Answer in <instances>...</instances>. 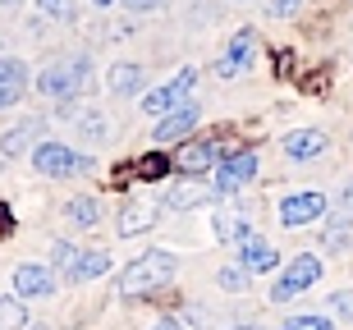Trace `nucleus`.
Here are the masks:
<instances>
[{
	"label": "nucleus",
	"instance_id": "31",
	"mask_svg": "<svg viewBox=\"0 0 353 330\" xmlns=\"http://www.w3.org/2000/svg\"><path fill=\"white\" fill-rule=\"evenodd\" d=\"M330 303H335V312H344V317H353V293H349V289H344V293H335Z\"/></svg>",
	"mask_w": 353,
	"mask_h": 330
},
{
	"label": "nucleus",
	"instance_id": "27",
	"mask_svg": "<svg viewBox=\"0 0 353 330\" xmlns=\"http://www.w3.org/2000/svg\"><path fill=\"white\" fill-rule=\"evenodd\" d=\"M74 262H79L74 243H55V266H60V271H74Z\"/></svg>",
	"mask_w": 353,
	"mask_h": 330
},
{
	"label": "nucleus",
	"instance_id": "30",
	"mask_svg": "<svg viewBox=\"0 0 353 330\" xmlns=\"http://www.w3.org/2000/svg\"><path fill=\"white\" fill-rule=\"evenodd\" d=\"M165 0H124V10H133V14H147V10H161Z\"/></svg>",
	"mask_w": 353,
	"mask_h": 330
},
{
	"label": "nucleus",
	"instance_id": "10",
	"mask_svg": "<svg viewBox=\"0 0 353 330\" xmlns=\"http://www.w3.org/2000/svg\"><path fill=\"white\" fill-rule=\"evenodd\" d=\"M23 92H28V69H23V60H0V110H10V106H19L23 101Z\"/></svg>",
	"mask_w": 353,
	"mask_h": 330
},
{
	"label": "nucleus",
	"instance_id": "12",
	"mask_svg": "<svg viewBox=\"0 0 353 330\" xmlns=\"http://www.w3.org/2000/svg\"><path fill=\"white\" fill-rule=\"evenodd\" d=\"M14 289L23 293V298H51L55 276L46 271V266H19V271H14Z\"/></svg>",
	"mask_w": 353,
	"mask_h": 330
},
{
	"label": "nucleus",
	"instance_id": "14",
	"mask_svg": "<svg viewBox=\"0 0 353 330\" xmlns=\"http://www.w3.org/2000/svg\"><path fill=\"white\" fill-rule=\"evenodd\" d=\"M239 262H243V271H271L275 266V248L248 229V234L239 238Z\"/></svg>",
	"mask_w": 353,
	"mask_h": 330
},
{
	"label": "nucleus",
	"instance_id": "22",
	"mask_svg": "<svg viewBox=\"0 0 353 330\" xmlns=\"http://www.w3.org/2000/svg\"><path fill=\"white\" fill-rule=\"evenodd\" d=\"M28 326V312L19 298H0V330H23Z\"/></svg>",
	"mask_w": 353,
	"mask_h": 330
},
{
	"label": "nucleus",
	"instance_id": "23",
	"mask_svg": "<svg viewBox=\"0 0 353 330\" xmlns=\"http://www.w3.org/2000/svg\"><path fill=\"white\" fill-rule=\"evenodd\" d=\"M216 234H221L225 243H239V238L248 234V225H243V216H234V212H225V216H216Z\"/></svg>",
	"mask_w": 353,
	"mask_h": 330
},
{
	"label": "nucleus",
	"instance_id": "36",
	"mask_svg": "<svg viewBox=\"0 0 353 330\" xmlns=\"http://www.w3.org/2000/svg\"><path fill=\"white\" fill-rule=\"evenodd\" d=\"M0 5H14V0H0Z\"/></svg>",
	"mask_w": 353,
	"mask_h": 330
},
{
	"label": "nucleus",
	"instance_id": "25",
	"mask_svg": "<svg viewBox=\"0 0 353 330\" xmlns=\"http://www.w3.org/2000/svg\"><path fill=\"white\" fill-rule=\"evenodd\" d=\"M221 285H225V289H248V271H243V266H225Z\"/></svg>",
	"mask_w": 353,
	"mask_h": 330
},
{
	"label": "nucleus",
	"instance_id": "32",
	"mask_svg": "<svg viewBox=\"0 0 353 330\" xmlns=\"http://www.w3.org/2000/svg\"><path fill=\"white\" fill-rule=\"evenodd\" d=\"M83 133H88V138H101V133H105V124H101L97 115H92V119H83Z\"/></svg>",
	"mask_w": 353,
	"mask_h": 330
},
{
	"label": "nucleus",
	"instance_id": "34",
	"mask_svg": "<svg viewBox=\"0 0 353 330\" xmlns=\"http://www.w3.org/2000/svg\"><path fill=\"white\" fill-rule=\"evenodd\" d=\"M239 330H262V326H239Z\"/></svg>",
	"mask_w": 353,
	"mask_h": 330
},
{
	"label": "nucleus",
	"instance_id": "3",
	"mask_svg": "<svg viewBox=\"0 0 353 330\" xmlns=\"http://www.w3.org/2000/svg\"><path fill=\"white\" fill-rule=\"evenodd\" d=\"M316 276H321V262H316L312 252L294 257V262L280 271V280L271 285V303H289V298H299L307 285H316Z\"/></svg>",
	"mask_w": 353,
	"mask_h": 330
},
{
	"label": "nucleus",
	"instance_id": "8",
	"mask_svg": "<svg viewBox=\"0 0 353 330\" xmlns=\"http://www.w3.org/2000/svg\"><path fill=\"white\" fill-rule=\"evenodd\" d=\"M197 119H202V106H193V101L174 106V115L157 119V143H179V138H188V133L197 129Z\"/></svg>",
	"mask_w": 353,
	"mask_h": 330
},
{
	"label": "nucleus",
	"instance_id": "5",
	"mask_svg": "<svg viewBox=\"0 0 353 330\" xmlns=\"http://www.w3.org/2000/svg\"><path fill=\"white\" fill-rule=\"evenodd\" d=\"M252 174H257V156H252V152H225L221 165H216V184L211 188H216V198H221V193H239Z\"/></svg>",
	"mask_w": 353,
	"mask_h": 330
},
{
	"label": "nucleus",
	"instance_id": "26",
	"mask_svg": "<svg viewBox=\"0 0 353 330\" xmlns=\"http://www.w3.org/2000/svg\"><path fill=\"white\" fill-rule=\"evenodd\" d=\"M285 330H330V321L326 317H289Z\"/></svg>",
	"mask_w": 353,
	"mask_h": 330
},
{
	"label": "nucleus",
	"instance_id": "18",
	"mask_svg": "<svg viewBox=\"0 0 353 330\" xmlns=\"http://www.w3.org/2000/svg\"><path fill=\"white\" fill-rule=\"evenodd\" d=\"M207 198H216L211 184H179L170 193V212H188V207H197V202H207Z\"/></svg>",
	"mask_w": 353,
	"mask_h": 330
},
{
	"label": "nucleus",
	"instance_id": "28",
	"mask_svg": "<svg viewBox=\"0 0 353 330\" xmlns=\"http://www.w3.org/2000/svg\"><path fill=\"white\" fill-rule=\"evenodd\" d=\"M303 0H271V19H289V14H299Z\"/></svg>",
	"mask_w": 353,
	"mask_h": 330
},
{
	"label": "nucleus",
	"instance_id": "33",
	"mask_svg": "<svg viewBox=\"0 0 353 330\" xmlns=\"http://www.w3.org/2000/svg\"><path fill=\"white\" fill-rule=\"evenodd\" d=\"M152 330H179V321H157Z\"/></svg>",
	"mask_w": 353,
	"mask_h": 330
},
{
	"label": "nucleus",
	"instance_id": "29",
	"mask_svg": "<svg viewBox=\"0 0 353 330\" xmlns=\"http://www.w3.org/2000/svg\"><path fill=\"white\" fill-rule=\"evenodd\" d=\"M41 14H55V19H69V0H37Z\"/></svg>",
	"mask_w": 353,
	"mask_h": 330
},
{
	"label": "nucleus",
	"instance_id": "9",
	"mask_svg": "<svg viewBox=\"0 0 353 330\" xmlns=\"http://www.w3.org/2000/svg\"><path fill=\"white\" fill-rule=\"evenodd\" d=\"M252 51H257V32H252V28L234 32V37H230V55L216 65V74H221V79H234V74H243V69L252 65Z\"/></svg>",
	"mask_w": 353,
	"mask_h": 330
},
{
	"label": "nucleus",
	"instance_id": "16",
	"mask_svg": "<svg viewBox=\"0 0 353 330\" xmlns=\"http://www.w3.org/2000/svg\"><path fill=\"white\" fill-rule=\"evenodd\" d=\"M157 225V202H133V207H124V220H119V234H143V229H152Z\"/></svg>",
	"mask_w": 353,
	"mask_h": 330
},
{
	"label": "nucleus",
	"instance_id": "15",
	"mask_svg": "<svg viewBox=\"0 0 353 330\" xmlns=\"http://www.w3.org/2000/svg\"><path fill=\"white\" fill-rule=\"evenodd\" d=\"M344 229H353V184L335 198V212H330V248L344 243Z\"/></svg>",
	"mask_w": 353,
	"mask_h": 330
},
{
	"label": "nucleus",
	"instance_id": "21",
	"mask_svg": "<svg viewBox=\"0 0 353 330\" xmlns=\"http://www.w3.org/2000/svg\"><path fill=\"white\" fill-rule=\"evenodd\" d=\"M65 216H69V225H79V229H92V225L101 220V207H97V198H74L65 207Z\"/></svg>",
	"mask_w": 353,
	"mask_h": 330
},
{
	"label": "nucleus",
	"instance_id": "24",
	"mask_svg": "<svg viewBox=\"0 0 353 330\" xmlns=\"http://www.w3.org/2000/svg\"><path fill=\"white\" fill-rule=\"evenodd\" d=\"M165 170H170V161H165V156H143L138 165H133V174H138V179H161Z\"/></svg>",
	"mask_w": 353,
	"mask_h": 330
},
{
	"label": "nucleus",
	"instance_id": "20",
	"mask_svg": "<svg viewBox=\"0 0 353 330\" xmlns=\"http://www.w3.org/2000/svg\"><path fill=\"white\" fill-rule=\"evenodd\" d=\"M37 133H41V124H37V119H28V124H19V129H10L5 138H0V152H5V156H19Z\"/></svg>",
	"mask_w": 353,
	"mask_h": 330
},
{
	"label": "nucleus",
	"instance_id": "1",
	"mask_svg": "<svg viewBox=\"0 0 353 330\" xmlns=\"http://www.w3.org/2000/svg\"><path fill=\"white\" fill-rule=\"evenodd\" d=\"M170 276H174V257L170 252H143L138 262L119 276V293L124 298H147L152 289H161V285H170Z\"/></svg>",
	"mask_w": 353,
	"mask_h": 330
},
{
	"label": "nucleus",
	"instance_id": "6",
	"mask_svg": "<svg viewBox=\"0 0 353 330\" xmlns=\"http://www.w3.org/2000/svg\"><path fill=\"white\" fill-rule=\"evenodd\" d=\"M193 83H197V69H179V79H170L165 87H157V92H147V101H143V110L147 115H170L174 106H183V96L193 92Z\"/></svg>",
	"mask_w": 353,
	"mask_h": 330
},
{
	"label": "nucleus",
	"instance_id": "11",
	"mask_svg": "<svg viewBox=\"0 0 353 330\" xmlns=\"http://www.w3.org/2000/svg\"><path fill=\"white\" fill-rule=\"evenodd\" d=\"M174 165H179L183 174H207L211 165H221V147L216 143H188V147H179Z\"/></svg>",
	"mask_w": 353,
	"mask_h": 330
},
{
	"label": "nucleus",
	"instance_id": "35",
	"mask_svg": "<svg viewBox=\"0 0 353 330\" xmlns=\"http://www.w3.org/2000/svg\"><path fill=\"white\" fill-rule=\"evenodd\" d=\"M97 5H115V0H97Z\"/></svg>",
	"mask_w": 353,
	"mask_h": 330
},
{
	"label": "nucleus",
	"instance_id": "4",
	"mask_svg": "<svg viewBox=\"0 0 353 330\" xmlns=\"http://www.w3.org/2000/svg\"><path fill=\"white\" fill-rule=\"evenodd\" d=\"M32 165H37L46 179H65V174H74V170H88L92 161L79 156V152L65 147V143H37L32 147Z\"/></svg>",
	"mask_w": 353,
	"mask_h": 330
},
{
	"label": "nucleus",
	"instance_id": "17",
	"mask_svg": "<svg viewBox=\"0 0 353 330\" xmlns=\"http://www.w3.org/2000/svg\"><path fill=\"white\" fill-rule=\"evenodd\" d=\"M110 92H115V96L143 92V69H138V65H115V69H110Z\"/></svg>",
	"mask_w": 353,
	"mask_h": 330
},
{
	"label": "nucleus",
	"instance_id": "2",
	"mask_svg": "<svg viewBox=\"0 0 353 330\" xmlns=\"http://www.w3.org/2000/svg\"><path fill=\"white\" fill-rule=\"evenodd\" d=\"M83 83H88V60L83 55H74V60H60V65H51L46 74L37 79V87L46 96H55V101H74V96L83 92Z\"/></svg>",
	"mask_w": 353,
	"mask_h": 330
},
{
	"label": "nucleus",
	"instance_id": "7",
	"mask_svg": "<svg viewBox=\"0 0 353 330\" xmlns=\"http://www.w3.org/2000/svg\"><path fill=\"white\" fill-rule=\"evenodd\" d=\"M321 216H326V198H321V193H294V198L280 202V220L294 225V229L321 220Z\"/></svg>",
	"mask_w": 353,
	"mask_h": 330
},
{
	"label": "nucleus",
	"instance_id": "19",
	"mask_svg": "<svg viewBox=\"0 0 353 330\" xmlns=\"http://www.w3.org/2000/svg\"><path fill=\"white\" fill-rule=\"evenodd\" d=\"M105 271H110V257H105V252H79L69 280H97V276H105Z\"/></svg>",
	"mask_w": 353,
	"mask_h": 330
},
{
	"label": "nucleus",
	"instance_id": "13",
	"mask_svg": "<svg viewBox=\"0 0 353 330\" xmlns=\"http://www.w3.org/2000/svg\"><path fill=\"white\" fill-rule=\"evenodd\" d=\"M285 156L289 161H312V156H321L326 152V133H316V129H294V133H285Z\"/></svg>",
	"mask_w": 353,
	"mask_h": 330
}]
</instances>
